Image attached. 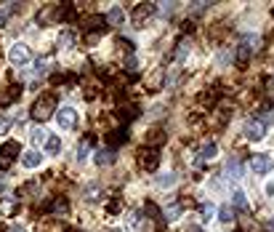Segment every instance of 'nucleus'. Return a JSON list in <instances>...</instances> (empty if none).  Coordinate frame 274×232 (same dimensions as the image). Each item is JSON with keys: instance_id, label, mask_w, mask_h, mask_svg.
Masks as SVG:
<instances>
[{"instance_id": "nucleus-11", "label": "nucleus", "mask_w": 274, "mask_h": 232, "mask_svg": "<svg viewBox=\"0 0 274 232\" xmlns=\"http://www.w3.org/2000/svg\"><path fill=\"white\" fill-rule=\"evenodd\" d=\"M115 157H117V152L112 150V147H107V150L96 152L93 160H96V166H110V163H115Z\"/></svg>"}, {"instance_id": "nucleus-22", "label": "nucleus", "mask_w": 274, "mask_h": 232, "mask_svg": "<svg viewBox=\"0 0 274 232\" xmlns=\"http://www.w3.org/2000/svg\"><path fill=\"white\" fill-rule=\"evenodd\" d=\"M186 54H189V43H179V48H176V61H184L186 59Z\"/></svg>"}, {"instance_id": "nucleus-15", "label": "nucleus", "mask_w": 274, "mask_h": 232, "mask_svg": "<svg viewBox=\"0 0 274 232\" xmlns=\"http://www.w3.org/2000/svg\"><path fill=\"white\" fill-rule=\"evenodd\" d=\"M45 152H48V155H59L61 152V139L59 136H48L45 139Z\"/></svg>"}, {"instance_id": "nucleus-17", "label": "nucleus", "mask_w": 274, "mask_h": 232, "mask_svg": "<svg viewBox=\"0 0 274 232\" xmlns=\"http://www.w3.org/2000/svg\"><path fill=\"white\" fill-rule=\"evenodd\" d=\"M258 43H261L258 35H245V38H242V46L248 48L250 54H253V51H258Z\"/></svg>"}, {"instance_id": "nucleus-13", "label": "nucleus", "mask_w": 274, "mask_h": 232, "mask_svg": "<svg viewBox=\"0 0 274 232\" xmlns=\"http://www.w3.org/2000/svg\"><path fill=\"white\" fill-rule=\"evenodd\" d=\"M232 208H237V211L248 213L250 203H248V195H245V192H242V190H235V206H232Z\"/></svg>"}, {"instance_id": "nucleus-27", "label": "nucleus", "mask_w": 274, "mask_h": 232, "mask_svg": "<svg viewBox=\"0 0 274 232\" xmlns=\"http://www.w3.org/2000/svg\"><path fill=\"white\" fill-rule=\"evenodd\" d=\"M229 61H232V48L221 51V54H219V64H229Z\"/></svg>"}, {"instance_id": "nucleus-12", "label": "nucleus", "mask_w": 274, "mask_h": 232, "mask_svg": "<svg viewBox=\"0 0 274 232\" xmlns=\"http://www.w3.org/2000/svg\"><path fill=\"white\" fill-rule=\"evenodd\" d=\"M216 152H219V147L213 144V141H208V144L200 147V155H197V163H205V160H213Z\"/></svg>"}, {"instance_id": "nucleus-25", "label": "nucleus", "mask_w": 274, "mask_h": 232, "mask_svg": "<svg viewBox=\"0 0 274 232\" xmlns=\"http://www.w3.org/2000/svg\"><path fill=\"white\" fill-rule=\"evenodd\" d=\"M48 70V59H37V64H35V70H32V75H43V72Z\"/></svg>"}, {"instance_id": "nucleus-16", "label": "nucleus", "mask_w": 274, "mask_h": 232, "mask_svg": "<svg viewBox=\"0 0 274 232\" xmlns=\"http://www.w3.org/2000/svg\"><path fill=\"white\" fill-rule=\"evenodd\" d=\"M219 219H221L224 224L235 222V208H232V206H221V208H219Z\"/></svg>"}, {"instance_id": "nucleus-23", "label": "nucleus", "mask_w": 274, "mask_h": 232, "mask_svg": "<svg viewBox=\"0 0 274 232\" xmlns=\"http://www.w3.org/2000/svg\"><path fill=\"white\" fill-rule=\"evenodd\" d=\"M213 211H216V208L210 206V203H205V206H200V216H202L205 222H210V219H213Z\"/></svg>"}, {"instance_id": "nucleus-32", "label": "nucleus", "mask_w": 274, "mask_h": 232, "mask_svg": "<svg viewBox=\"0 0 274 232\" xmlns=\"http://www.w3.org/2000/svg\"><path fill=\"white\" fill-rule=\"evenodd\" d=\"M189 232H202V230H200V227H189Z\"/></svg>"}, {"instance_id": "nucleus-8", "label": "nucleus", "mask_w": 274, "mask_h": 232, "mask_svg": "<svg viewBox=\"0 0 274 232\" xmlns=\"http://www.w3.org/2000/svg\"><path fill=\"white\" fill-rule=\"evenodd\" d=\"M155 11H157V8H155V5H152V3L136 5V8H133V24H139V27H141V24H144V21L149 19L152 14H155Z\"/></svg>"}, {"instance_id": "nucleus-20", "label": "nucleus", "mask_w": 274, "mask_h": 232, "mask_svg": "<svg viewBox=\"0 0 274 232\" xmlns=\"http://www.w3.org/2000/svg\"><path fill=\"white\" fill-rule=\"evenodd\" d=\"M51 211L59 213V216H67V200L64 197H59V200H54V206H51Z\"/></svg>"}, {"instance_id": "nucleus-10", "label": "nucleus", "mask_w": 274, "mask_h": 232, "mask_svg": "<svg viewBox=\"0 0 274 232\" xmlns=\"http://www.w3.org/2000/svg\"><path fill=\"white\" fill-rule=\"evenodd\" d=\"M21 163H24L27 168H37L40 163H43V152L37 150H30V152H21Z\"/></svg>"}, {"instance_id": "nucleus-18", "label": "nucleus", "mask_w": 274, "mask_h": 232, "mask_svg": "<svg viewBox=\"0 0 274 232\" xmlns=\"http://www.w3.org/2000/svg\"><path fill=\"white\" fill-rule=\"evenodd\" d=\"M30 139H32V144H40V141H45V139H48V134H45V128L35 126V128L30 131Z\"/></svg>"}, {"instance_id": "nucleus-9", "label": "nucleus", "mask_w": 274, "mask_h": 232, "mask_svg": "<svg viewBox=\"0 0 274 232\" xmlns=\"http://www.w3.org/2000/svg\"><path fill=\"white\" fill-rule=\"evenodd\" d=\"M21 155V144L19 141H5L3 147H0V157L3 160H14V157Z\"/></svg>"}, {"instance_id": "nucleus-26", "label": "nucleus", "mask_w": 274, "mask_h": 232, "mask_svg": "<svg viewBox=\"0 0 274 232\" xmlns=\"http://www.w3.org/2000/svg\"><path fill=\"white\" fill-rule=\"evenodd\" d=\"M179 213H181L179 206H170L168 211H165V219H168V222H173V219H179Z\"/></svg>"}, {"instance_id": "nucleus-1", "label": "nucleus", "mask_w": 274, "mask_h": 232, "mask_svg": "<svg viewBox=\"0 0 274 232\" xmlns=\"http://www.w3.org/2000/svg\"><path fill=\"white\" fill-rule=\"evenodd\" d=\"M54 110H56V94H43V96H37L35 99V104H32V117L35 120H48L51 115H54Z\"/></svg>"}, {"instance_id": "nucleus-33", "label": "nucleus", "mask_w": 274, "mask_h": 232, "mask_svg": "<svg viewBox=\"0 0 274 232\" xmlns=\"http://www.w3.org/2000/svg\"><path fill=\"white\" fill-rule=\"evenodd\" d=\"M269 230H272V232H274V219H272V222H269Z\"/></svg>"}, {"instance_id": "nucleus-31", "label": "nucleus", "mask_w": 274, "mask_h": 232, "mask_svg": "<svg viewBox=\"0 0 274 232\" xmlns=\"http://www.w3.org/2000/svg\"><path fill=\"white\" fill-rule=\"evenodd\" d=\"M11 232H27V230L21 227V224H14V227H11Z\"/></svg>"}, {"instance_id": "nucleus-21", "label": "nucleus", "mask_w": 274, "mask_h": 232, "mask_svg": "<svg viewBox=\"0 0 274 232\" xmlns=\"http://www.w3.org/2000/svg\"><path fill=\"white\" fill-rule=\"evenodd\" d=\"M146 141H149V144H160V141H165V134L160 131V128H152V134L146 136Z\"/></svg>"}, {"instance_id": "nucleus-14", "label": "nucleus", "mask_w": 274, "mask_h": 232, "mask_svg": "<svg viewBox=\"0 0 274 232\" xmlns=\"http://www.w3.org/2000/svg\"><path fill=\"white\" fill-rule=\"evenodd\" d=\"M107 21H110V24H123L125 21V11L120 8V5H112L110 14H107Z\"/></svg>"}, {"instance_id": "nucleus-19", "label": "nucleus", "mask_w": 274, "mask_h": 232, "mask_svg": "<svg viewBox=\"0 0 274 232\" xmlns=\"http://www.w3.org/2000/svg\"><path fill=\"white\" fill-rule=\"evenodd\" d=\"M176 174H163V176H157V187H173L176 184Z\"/></svg>"}, {"instance_id": "nucleus-29", "label": "nucleus", "mask_w": 274, "mask_h": 232, "mask_svg": "<svg viewBox=\"0 0 274 232\" xmlns=\"http://www.w3.org/2000/svg\"><path fill=\"white\" fill-rule=\"evenodd\" d=\"M14 208H16V206H14V203H11V200H5V203H3V213H11V211H14Z\"/></svg>"}, {"instance_id": "nucleus-30", "label": "nucleus", "mask_w": 274, "mask_h": 232, "mask_svg": "<svg viewBox=\"0 0 274 232\" xmlns=\"http://www.w3.org/2000/svg\"><path fill=\"white\" fill-rule=\"evenodd\" d=\"M266 195H269V197L274 195V182H269V184H266Z\"/></svg>"}, {"instance_id": "nucleus-24", "label": "nucleus", "mask_w": 274, "mask_h": 232, "mask_svg": "<svg viewBox=\"0 0 274 232\" xmlns=\"http://www.w3.org/2000/svg\"><path fill=\"white\" fill-rule=\"evenodd\" d=\"M14 14V5H3V8H0V27H5V21H8V16Z\"/></svg>"}, {"instance_id": "nucleus-4", "label": "nucleus", "mask_w": 274, "mask_h": 232, "mask_svg": "<svg viewBox=\"0 0 274 232\" xmlns=\"http://www.w3.org/2000/svg\"><path fill=\"white\" fill-rule=\"evenodd\" d=\"M56 123H59L64 131L75 128L77 126V110H75V107H61V110L56 112Z\"/></svg>"}, {"instance_id": "nucleus-6", "label": "nucleus", "mask_w": 274, "mask_h": 232, "mask_svg": "<svg viewBox=\"0 0 274 232\" xmlns=\"http://www.w3.org/2000/svg\"><path fill=\"white\" fill-rule=\"evenodd\" d=\"M264 131H266V128L261 126L256 117L245 120V139H248V141H261V139H264Z\"/></svg>"}, {"instance_id": "nucleus-28", "label": "nucleus", "mask_w": 274, "mask_h": 232, "mask_svg": "<svg viewBox=\"0 0 274 232\" xmlns=\"http://www.w3.org/2000/svg\"><path fill=\"white\" fill-rule=\"evenodd\" d=\"M8 128H11V120L8 117H0V134H5Z\"/></svg>"}, {"instance_id": "nucleus-3", "label": "nucleus", "mask_w": 274, "mask_h": 232, "mask_svg": "<svg viewBox=\"0 0 274 232\" xmlns=\"http://www.w3.org/2000/svg\"><path fill=\"white\" fill-rule=\"evenodd\" d=\"M139 163H141L144 171H157V166H160V150H157V147H146V150H141Z\"/></svg>"}, {"instance_id": "nucleus-5", "label": "nucleus", "mask_w": 274, "mask_h": 232, "mask_svg": "<svg viewBox=\"0 0 274 232\" xmlns=\"http://www.w3.org/2000/svg\"><path fill=\"white\" fill-rule=\"evenodd\" d=\"M250 168H253V174H269L272 171V157L264 155V152H256V155L250 157Z\"/></svg>"}, {"instance_id": "nucleus-7", "label": "nucleus", "mask_w": 274, "mask_h": 232, "mask_svg": "<svg viewBox=\"0 0 274 232\" xmlns=\"http://www.w3.org/2000/svg\"><path fill=\"white\" fill-rule=\"evenodd\" d=\"M224 176H226V179H232V182H237V179L242 176V160H239V157H229V160H226V166H224Z\"/></svg>"}, {"instance_id": "nucleus-2", "label": "nucleus", "mask_w": 274, "mask_h": 232, "mask_svg": "<svg viewBox=\"0 0 274 232\" xmlns=\"http://www.w3.org/2000/svg\"><path fill=\"white\" fill-rule=\"evenodd\" d=\"M8 59H11V64L14 67H24V64H30V59H32V51L27 43H14L8 51Z\"/></svg>"}]
</instances>
